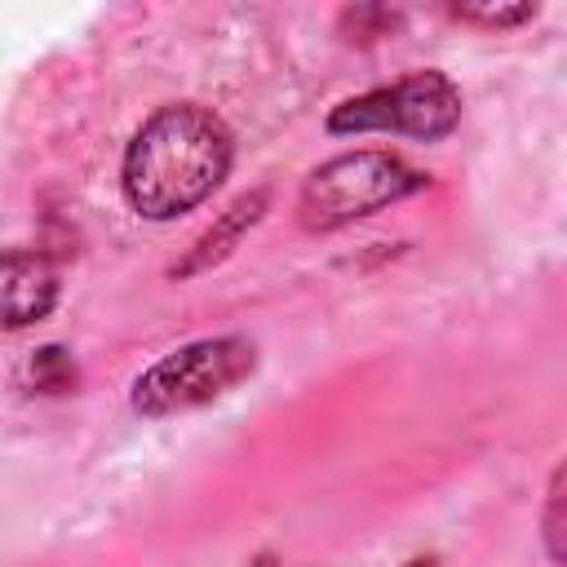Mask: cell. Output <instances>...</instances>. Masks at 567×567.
<instances>
[{"mask_svg": "<svg viewBox=\"0 0 567 567\" xmlns=\"http://www.w3.org/2000/svg\"><path fill=\"white\" fill-rule=\"evenodd\" d=\"M230 168L226 124L190 102L155 111L124 151V199L151 217L168 221L204 204Z\"/></svg>", "mask_w": 567, "mask_h": 567, "instance_id": "1", "label": "cell"}, {"mask_svg": "<svg viewBox=\"0 0 567 567\" xmlns=\"http://www.w3.org/2000/svg\"><path fill=\"white\" fill-rule=\"evenodd\" d=\"M425 186V177L416 168H408L399 155L385 151H354V155H337L323 168H315L301 186V226L310 230H337L346 221H359L385 204H399L408 195H416Z\"/></svg>", "mask_w": 567, "mask_h": 567, "instance_id": "2", "label": "cell"}, {"mask_svg": "<svg viewBox=\"0 0 567 567\" xmlns=\"http://www.w3.org/2000/svg\"><path fill=\"white\" fill-rule=\"evenodd\" d=\"M252 346L239 337H213L173 350L155 368H146L133 385V408L142 416H168L182 408H199L252 372Z\"/></svg>", "mask_w": 567, "mask_h": 567, "instance_id": "3", "label": "cell"}, {"mask_svg": "<svg viewBox=\"0 0 567 567\" xmlns=\"http://www.w3.org/2000/svg\"><path fill=\"white\" fill-rule=\"evenodd\" d=\"M461 120V93L443 71H416L403 75L385 89H372L363 97L341 102L328 115L332 133H408L416 142H434L443 133H452Z\"/></svg>", "mask_w": 567, "mask_h": 567, "instance_id": "4", "label": "cell"}, {"mask_svg": "<svg viewBox=\"0 0 567 567\" xmlns=\"http://www.w3.org/2000/svg\"><path fill=\"white\" fill-rule=\"evenodd\" d=\"M58 301V270L27 248H0V328H27Z\"/></svg>", "mask_w": 567, "mask_h": 567, "instance_id": "5", "label": "cell"}, {"mask_svg": "<svg viewBox=\"0 0 567 567\" xmlns=\"http://www.w3.org/2000/svg\"><path fill=\"white\" fill-rule=\"evenodd\" d=\"M261 204H266V195H244V199H235V204H230V213L221 217V226H217V230H208V235L195 244V257L182 266V275H190V270H199V266L217 261V257H221V252H226V248L239 239V230L257 221Z\"/></svg>", "mask_w": 567, "mask_h": 567, "instance_id": "6", "label": "cell"}, {"mask_svg": "<svg viewBox=\"0 0 567 567\" xmlns=\"http://www.w3.org/2000/svg\"><path fill=\"white\" fill-rule=\"evenodd\" d=\"M452 13L465 22H483V27H514V22H527L536 4H456Z\"/></svg>", "mask_w": 567, "mask_h": 567, "instance_id": "7", "label": "cell"}, {"mask_svg": "<svg viewBox=\"0 0 567 567\" xmlns=\"http://www.w3.org/2000/svg\"><path fill=\"white\" fill-rule=\"evenodd\" d=\"M545 536H549V554L554 563H563V470L549 483V514H545Z\"/></svg>", "mask_w": 567, "mask_h": 567, "instance_id": "8", "label": "cell"}, {"mask_svg": "<svg viewBox=\"0 0 567 567\" xmlns=\"http://www.w3.org/2000/svg\"><path fill=\"white\" fill-rule=\"evenodd\" d=\"M403 567H439V558H412V563H403Z\"/></svg>", "mask_w": 567, "mask_h": 567, "instance_id": "9", "label": "cell"}]
</instances>
